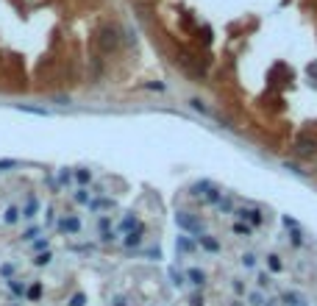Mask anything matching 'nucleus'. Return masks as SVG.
<instances>
[{
    "mask_svg": "<svg viewBox=\"0 0 317 306\" xmlns=\"http://www.w3.org/2000/svg\"><path fill=\"white\" fill-rule=\"evenodd\" d=\"M17 159H0V170H12V167H17Z\"/></svg>",
    "mask_w": 317,
    "mask_h": 306,
    "instance_id": "obj_32",
    "label": "nucleus"
},
{
    "mask_svg": "<svg viewBox=\"0 0 317 306\" xmlns=\"http://www.w3.org/2000/svg\"><path fill=\"white\" fill-rule=\"evenodd\" d=\"M267 267H270V273H281L284 270L281 256H278V253H270V256H267Z\"/></svg>",
    "mask_w": 317,
    "mask_h": 306,
    "instance_id": "obj_16",
    "label": "nucleus"
},
{
    "mask_svg": "<svg viewBox=\"0 0 317 306\" xmlns=\"http://www.w3.org/2000/svg\"><path fill=\"white\" fill-rule=\"evenodd\" d=\"M175 61L181 64V70H184L189 78H206V64H203V59H197L195 53L178 50V53H175Z\"/></svg>",
    "mask_w": 317,
    "mask_h": 306,
    "instance_id": "obj_2",
    "label": "nucleus"
},
{
    "mask_svg": "<svg viewBox=\"0 0 317 306\" xmlns=\"http://www.w3.org/2000/svg\"><path fill=\"white\" fill-rule=\"evenodd\" d=\"M189 106L195 109V112H200V114H212V109H206V106H203V100H200V97H192V100H189Z\"/></svg>",
    "mask_w": 317,
    "mask_h": 306,
    "instance_id": "obj_24",
    "label": "nucleus"
},
{
    "mask_svg": "<svg viewBox=\"0 0 317 306\" xmlns=\"http://www.w3.org/2000/svg\"><path fill=\"white\" fill-rule=\"evenodd\" d=\"M123 42V28L117 23H100V28H97V50L100 53H114V50L120 48Z\"/></svg>",
    "mask_w": 317,
    "mask_h": 306,
    "instance_id": "obj_1",
    "label": "nucleus"
},
{
    "mask_svg": "<svg viewBox=\"0 0 317 306\" xmlns=\"http://www.w3.org/2000/svg\"><path fill=\"white\" fill-rule=\"evenodd\" d=\"M242 264H245L248 270H253V267H256V253H245V256H242Z\"/></svg>",
    "mask_w": 317,
    "mask_h": 306,
    "instance_id": "obj_28",
    "label": "nucleus"
},
{
    "mask_svg": "<svg viewBox=\"0 0 317 306\" xmlns=\"http://www.w3.org/2000/svg\"><path fill=\"white\" fill-rule=\"evenodd\" d=\"M25 298H28V300H39V298H42V284L34 281L28 289H25Z\"/></svg>",
    "mask_w": 317,
    "mask_h": 306,
    "instance_id": "obj_20",
    "label": "nucleus"
},
{
    "mask_svg": "<svg viewBox=\"0 0 317 306\" xmlns=\"http://www.w3.org/2000/svg\"><path fill=\"white\" fill-rule=\"evenodd\" d=\"M175 251H178L181 256H186V253L192 256V253H197V242H195V240H189L186 234H181L178 240H175Z\"/></svg>",
    "mask_w": 317,
    "mask_h": 306,
    "instance_id": "obj_8",
    "label": "nucleus"
},
{
    "mask_svg": "<svg viewBox=\"0 0 317 306\" xmlns=\"http://www.w3.org/2000/svg\"><path fill=\"white\" fill-rule=\"evenodd\" d=\"M223 200V195H220V189H217V186H209V189H206V198H203V203H212V206H217Z\"/></svg>",
    "mask_w": 317,
    "mask_h": 306,
    "instance_id": "obj_17",
    "label": "nucleus"
},
{
    "mask_svg": "<svg viewBox=\"0 0 317 306\" xmlns=\"http://www.w3.org/2000/svg\"><path fill=\"white\" fill-rule=\"evenodd\" d=\"M175 223H178V228L181 231H189V237H200V234H206V226L197 217H192V215H186V212H178L175 215Z\"/></svg>",
    "mask_w": 317,
    "mask_h": 306,
    "instance_id": "obj_4",
    "label": "nucleus"
},
{
    "mask_svg": "<svg viewBox=\"0 0 317 306\" xmlns=\"http://www.w3.org/2000/svg\"><path fill=\"white\" fill-rule=\"evenodd\" d=\"M167 273H170V278H173V284H175V287H184V284H186L184 273H181L178 267H175V264H170V267H167Z\"/></svg>",
    "mask_w": 317,
    "mask_h": 306,
    "instance_id": "obj_18",
    "label": "nucleus"
},
{
    "mask_svg": "<svg viewBox=\"0 0 317 306\" xmlns=\"http://www.w3.org/2000/svg\"><path fill=\"white\" fill-rule=\"evenodd\" d=\"M0 273H3V276H14V264H3V267H0Z\"/></svg>",
    "mask_w": 317,
    "mask_h": 306,
    "instance_id": "obj_38",
    "label": "nucleus"
},
{
    "mask_svg": "<svg viewBox=\"0 0 317 306\" xmlns=\"http://www.w3.org/2000/svg\"><path fill=\"white\" fill-rule=\"evenodd\" d=\"M270 273H259V287H270Z\"/></svg>",
    "mask_w": 317,
    "mask_h": 306,
    "instance_id": "obj_35",
    "label": "nucleus"
},
{
    "mask_svg": "<svg viewBox=\"0 0 317 306\" xmlns=\"http://www.w3.org/2000/svg\"><path fill=\"white\" fill-rule=\"evenodd\" d=\"M231 289H234L237 295H242V292H245V284H242L240 278H234V281H231Z\"/></svg>",
    "mask_w": 317,
    "mask_h": 306,
    "instance_id": "obj_33",
    "label": "nucleus"
},
{
    "mask_svg": "<svg viewBox=\"0 0 317 306\" xmlns=\"http://www.w3.org/2000/svg\"><path fill=\"white\" fill-rule=\"evenodd\" d=\"M9 289H12L14 295H25V287L17 281V278H12V281H9Z\"/></svg>",
    "mask_w": 317,
    "mask_h": 306,
    "instance_id": "obj_26",
    "label": "nucleus"
},
{
    "mask_svg": "<svg viewBox=\"0 0 317 306\" xmlns=\"http://www.w3.org/2000/svg\"><path fill=\"white\" fill-rule=\"evenodd\" d=\"M34 251H36V253L48 251V240H34Z\"/></svg>",
    "mask_w": 317,
    "mask_h": 306,
    "instance_id": "obj_34",
    "label": "nucleus"
},
{
    "mask_svg": "<svg viewBox=\"0 0 317 306\" xmlns=\"http://www.w3.org/2000/svg\"><path fill=\"white\" fill-rule=\"evenodd\" d=\"M72 200L81 203V206H86V203H89V189H86V186H78L75 192H72Z\"/></svg>",
    "mask_w": 317,
    "mask_h": 306,
    "instance_id": "obj_19",
    "label": "nucleus"
},
{
    "mask_svg": "<svg viewBox=\"0 0 317 306\" xmlns=\"http://www.w3.org/2000/svg\"><path fill=\"white\" fill-rule=\"evenodd\" d=\"M145 256H150V259H159V248H148V251H142Z\"/></svg>",
    "mask_w": 317,
    "mask_h": 306,
    "instance_id": "obj_39",
    "label": "nucleus"
},
{
    "mask_svg": "<svg viewBox=\"0 0 317 306\" xmlns=\"http://www.w3.org/2000/svg\"><path fill=\"white\" fill-rule=\"evenodd\" d=\"M234 215L240 217V220H245L251 228H262V226H264V217H262V212H259V209H251V206H242V209H237Z\"/></svg>",
    "mask_w": 317,
    "mask_h": 306,
    "instance_id": "obj_5",
    "label": "nucleus"
},
{
    "mask_svg": "<svg viewBox=\"0 0 317 306\" xmlns=\"http://www.w3.org/2000/svg\"><path fill=\"white\" fill-rule=\"evenodd\" d=\"M289 231H292V245H303V234H300V228H289Z\"/></svg>",
    "mask_w": 317,
    "mask_h": 306,
    "instance_id": "obj_30",
    "label": "nucleus"
},
{
    "mask_svg": "<svg viewBox=\"0 0 317 306\" xmlns=\"http://www.w3.org/2000/svg\"><path fill=\"white\" fill-rule=\"evenodd\" d=\"M97 234H100L103 242H114V234H112V220L106 215L97 217Z\"/></svg>",
    "mask_w": 317,
    "mask_h": 306,
    "instance_id": "obj_9",
    "label": "nucleus"
},
{
    "mask_svg": "<svg viewBox=\"0 0 317 306\" xmlns=\"http://www.w3.org/2000/svg\"><path fill=\"white\" fill-rule=\"evenodd\" d=\"M217 206H220V212H234V206L228 203V200H220V203H217Z\"/></svg>",
    "mask_w": 317,
    "mask_h": 306,
    "instance_id": "obj_40",
    "label": "nucleus"
},
{
    "mask_svg": "<svg viewBox=\"0 0 317 306\" xmlns=\"http://www.w3.org/2000/svg\"><path fill=\"white\" fill-rule=\"evenodd\" d=\"M145 240V228L139 226L137 231H128V234H123V248H128V251H134L137 245H142Z\"/></svg>",
    "mask_w": 317,
    "mask_h": 306,
    "instance_id": "obj_7",
    "label": "nucleus"
},
{
    "mask_svg": "<svg viewBox=\"0 0 317 306\" xmlns=\"http://www.w3.org/2000/svg\"><path fill=\"white\" fill-rule=\"evenodd\" d=\"M84 303H86V295H84V292H75V295L70 298V306H84Z\"/></svg>",
    "mask_w": 317,
    "mask_h": 306,
    "instance_id": "obj_29",
    "label": "nucleus"
},
{
    "mask_svg": "<svg viewBox=\"0 0 317 306\" xmlns=\"http://www.w3.org/2000/svg\"><path fill=\"white\" fill-rule=\"evenodd\" d=\"M295 153L300 159H314L317 156V137L311 131H300L295 137Z\"/></svg>",
    "mask_w": 317,
    "mask_h": 306,
    "instance_id": "obj_3",
    "label": "nucleus"
},
{
    "mask_svg": "<svg viewBox=\"0 0 317 306\" xmlns=\"http://www.w3.org/2000/svg\"><path fill=\"white\" fill-rule=\"evenodd\" d=\"M248 303H251V306H262L264 303V295L262 292H251V295H248Z\"/></svg>",
    "mask_w": 317,
    "mask_h": 306,
    "instance_id": "obj_27",
    "label": "nucleus"
},
{
    "mask_svg": "<svg viewBox=\"0 0 317 306\" xmlns=\"http://www.w3.org/2000/svg\"><path fill=\"white\" fill-rule=\"evenodd\" d=\"M184 278L192 284V287H197V289H200V287L206 284V273L200 270V267H189V270L184 273Z\"/></svg>",
    "mask_w": 317,
    "mask_h": 306,
    "instance_id": "obj_10",
    "label": "nucleus"
},
{
    "mask_svg": "<svg viewBox=\"0 0 317 306\" xmlns=\"http://www.w3.org/2000/svg\"><path fill=\"white\" fill-rule=\"evenodd\" d=\"M189 303H192V306H203V298H200V292H195V295H192V298H189Z\"/></svg>",
    "mask_w": 317,
    "mask_h": 306,
    "instance_id": "obj_37",
    "label": "nucleus"
},
{
    "mask_svg": "<svg viewBox=\"0 0 317 306\" xmlns=\"http://www.w3.org/2000/svg\"><path fill=\"white\" fill-rule=\"evenodd\" d=\"M59 181H61V184H67V181H70V173H67V170H64V173H59Z\"/></svg>",
    "mask_w": 317,
    "mask_h": 306,
    "instance_id": "obj_41",
    "label": "nucleus"
},
{
    "mask_svg": "<svg viewBox=\"0 0 317 306\" xmlns=\"http://www.w3.org/2000/svg\"><path fill=\"white\" fill-rule=\"evenodd\" d=\"M56 228H59L61 234H81V220H78L75 215H67V217H61L59 223H56Z\"/></svg>",
    "mask_w": 317,
    "mask_h": 306,
    "instance_id": "obj_6",
    "label": "nucleus"
},
{
    "mask_svg": "<svg viewBox=\"0 0 317 306\" xmlns=\"http://www.w3.org/2000/svg\"><path fill=\"white\" fill-rule=\"evenodd\" d=\"M137 228H139V220L134 215H126L120 220V226H117V231H120V234H128V231H137Z\"/></svg>",
    "mask_w": 317,
    "mask_h": 306,
    "instance_id": "obj_13",
    "label": "nucleus"
},
{
    "mask_svg": "<svg viewBox=\"0 0 317 306\" xmlns=\"http://www.w3.org/2000/svg\"><path fill=\"white\" fill-rule=\"evenodd\" d=\"M197 245L203 248V251H209V253H220V242H217L215 237H209V234L197 237Z\"/></svg>",
    "mask_w": 317,
    "mask_h": 306,
    "instance_id": "obj_11",
    "label": "nucleus"
},
{
    "mask_svg": "<svg viewBox=\"0 0 317 306\" xmlns=\"http://www.w3.org/2000/svg\"><path fill=\"white\" fill-rule=\"evenodd\" d=\"M234 234H240V237H248L251 234V226H245V223H234Z\"/></svg>",
    "mask_w": 317,
    "mask_h": 306,
    "instance_id": "obj_25",
    "label": "nucleus"
},
{
    "mask_svg": "<svg viewBox=\"0 0 317 306\" xmlns=\"http://www.w3.org/2000/svg\"><path fill=\"white\" fill-rule=\"evenodd\" d=\"M209 186H212V181H197V184L189 186V195H203Z\"/></svg>",
    "mask_w": 317,
    "mask_h": 306,
    "instance_id": "obj_23",
    "label": "nucleus"
},
{
    "mask_svg": "<svg viewBox=\"0 0 317 306\" xmlns=\"http://www.w3.org/2000/svg\"><path fill=\"white\" fill-rule=\"evenodd\" d=\"M72 178H75L78 186H89L92 184V173H89V170H84V167H78L75 173H72Z\"/></svg>",
    "mask_w": 317,
    "mask_h": 306,
    "instance_id": "obj_15",
    "label": "nucleus"
},
{
    "mask_svg": "<svg viewBox=\"0 0 317 306\" xmlns=\"http://www.w3.org/2000/svg\"><path fill=\"white\" fill-rule=\"evenodd\" d=\"M36 237H39V228L34 226V228H28V231H25V234H23V240H25V242H34Z\"/></svg>",
    "mask_w": 317,
    "mask_h": 306,
    "instance_id": "obj_31",
    "label": "nucleus"
},
{
    "mask_svg": "<svg viewBox=\"0 0 317 306\" xmlns=\"http://www.w3.org/2000/svg\"><path fill=\"white\" fill-rule=\"evenodd\" d=\"M114 306H128L126 298H114Z\"/></svg>",
    "mask_w": 317,
    "mask_h": 306,
    "instance_id": "obj_42",
    "label": "nucleus"
},
{
    "mask_svg": "<svg viewBox=\"0 0 317 306\" xmlns=\"http://www.w3.org/2000/svg\"><path fill=\"white\" fill-rule=\"evenodd\" d=\"M86 206H89L92 212H109V209H114L117 203H114L112 198H97V200H89Z\"/></svg>",
    "mask_w": 317,
    "mask_h": 306,
    "instance_id": "obj_14",
    "label": "nucleus"
},
{
    "mask_svg": "<svg viewBox=\"0 0 317 306\" xmlns=\"http://www.w3.org/2000/svg\"><path fill=\"white\" fill-rule=\"evenodd\" d=\"M50 259H53V253L42 251V253H36V256H34V264H36V267H45V264H50Z\"/></svg>",
    "mask_w": 317,
    "mask_h": 306,
    "instance_id": "obj_22",
    "label": "nucleus"
},
{
    "mask_svg": "<svg viewBox=\"0 0 317 306\" xmlns=\"http://www.w3.org/2000/svg\"><path fill=\"white\" fill-rule=\"evenodd\" d=\"M36 212H39V200H36V195H28V203H25V209L20 212V217H23V220H34Z\"/></svg>",
    "mask_w": 317,
    "mask_h": 306,
    "instance_id": "obj_12",
    "label": "nucleus"
},
{
    "mask_svg": "<svg viewBox=\"0 0 317 306\" xmlns=\"http://www.w3.org/2000/svg\"><path fill=\"white\" fill-rule=\"evenodd\" d=\"M17 220H20V209H17V206H9L6 215H3V223H6V226H14Z\"/></svg>",
    "mask_w": 317,
    "mask_h": 306,
    "instance_id": "obj_21",
    "label": "nucleus"
},
{
    "mask_svg": "<svg viewBox=\"0 0 317 306\" xmlns=\"http://www.w3.org/2000/svg\"><path fill=\"white\" fill-rule=\"evenodd\" d=\"M200 39L209 45V42H212V31H209V28H200Z\"/></svg>",
    "mask_w": 317,
    "mask_h": 306,
    "instance_id": "obj_36",
    "label": "nucleus"
}]
</instances>
